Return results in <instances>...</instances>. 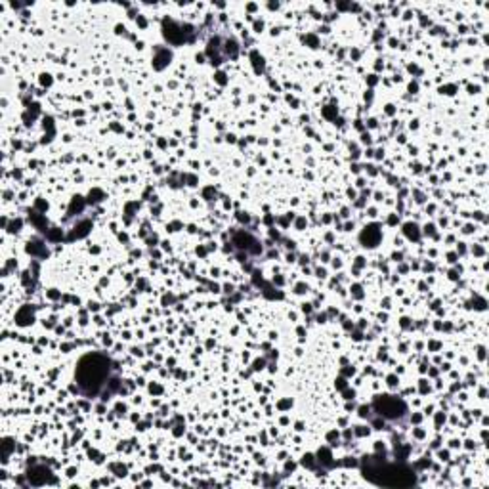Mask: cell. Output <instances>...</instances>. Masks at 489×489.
Listing matches in <instances>:
<instances>
[{
    "instance_id": "1",
    "label": "cell",
    "mask_w": 489,
    "mask_h": 489,
    "mask_svg": "<svg viewBox=\"0 0 489 489\" xmlns=\"http://www.w3.org/2000/svg\"><path fill=\"white\" fill-rule=\"evenodd\" d=\"M110 373V361L102 355L92 354L81 360L77 367V382L86 394H96Z\"/></svg>"
},
{
    "instance_id": "3",
    "label": "cell",
    "mask_w": 489,
    "mask_h": 489,
    "mask_svg": "<svg viewBox=\"0 0 489 489\" xmlns=\"http://www.w3.org/2000/svg\"><path fill=\"white\" fill-rule=\"evenodd\" d=\"M377 409L380 411V415H387L390 418H396L399 415H403L406 411V406L398 401V399H390V396H380L377 399Z\"/></svg>"
},
{
    "instance_id": "2",
    "label": "cell",
    "mask_w": 489,
    "mask_h": 489,
    "mask_svg": "<svg viewBox=\"0 0 489 489\" xmlns=\"http://www.w3.org/2000/svg\"><path fill=\"white\" fill-rule=\"evenodd\" d=\"M375 483L379 485H392V488H398V485H411L415 482V476L411 472L403 466H387L384 469V474L380 476L371 478Z\"/></svg>"
}]
</instances>
